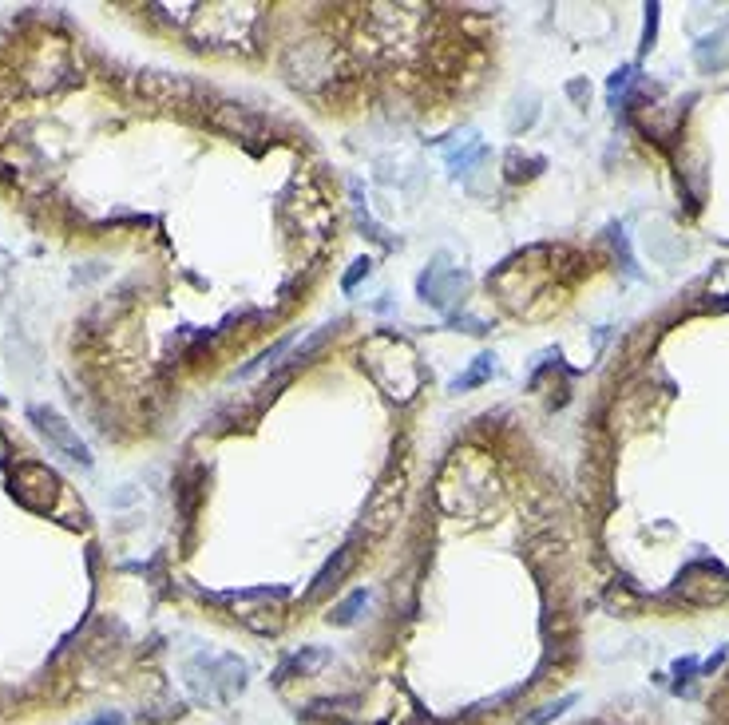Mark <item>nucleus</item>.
Segmentation results:
<instances>
[{"label": "nucleus", "mask_w": 729, "mask_h": 725, "mask_svg": "<svg viewBox=\"0 0 729 725\" xmlns=\"http://www.w3.org/2000/svg\"><path fill=\"white\" fill-rule=\"evenodd\" d=\"M488 373H492V357H476V365H472L464 377H456L452 389H456V393H460V389H472V385H480Z\"/></svg>", "instance_id": "nucleus-10"}, {"label": "nucleus", "mask_w": 729, "mask_h": 725, "mask_svg": "<svg viewBox=\"0 0 729 725\" xmlns=\"http://www.w3.org/2000/svg\"><path fill=\"white\" fill-rule=\"evenodd\" d=\"M28 420H32V424H36V428H40V432H44V436H48V440H52V444H56V448L68 456V460H76V464L92 468V452H88V444L80 440V432H76V428H72L64 416L56 413V409L32 405V409H28Z\"/></svg>", "instance_id": "nucleus-3"}, {"label": "nucleus", "mask_w": 729, "mask_h": 725, "mask_svg": "<svg viewBox=\"0 0 729 725\" xmlns=\"http://www.w3.org/2000/svg\"><path fill=\"white\" fill-rule=\"evenodd\" d=\"M698 670H702L698 658H678V662H674V674H678V678H690V674H698Z\"/></svg>", "instance_id": "nucleus-15"}, {"label": "nucleus", "mask_w": 729, "mask_h": 725, "mask_svg": "<svg viewBox=\"0 0 729 725\" xmlns=\"http://www.w3.org/2000/svg\"><path fill=\"white\" fill-rule=\"evenodd\" d=\"M603 603H607L611 615H623V619H634L642 611V599L630 591V583H611L607 595H603Z\"/></svg>", "instance_id": "nucleus-6"}, {"label": "nucleus", "mask_w": 729, "mask_h": 725, "mask_svg": "<svg viewBox=\"0 0 729 725\" xmlns=\"http://www.w3.org/2000/svg\"><path fill=\"white\" fill-rule=\"evenodd\" d=\"M630 80H634V68H623V72H615V76H611V96L626 92V88H630Z\"/></svg>", "instance_id": "nucleus-14"}, {"label": "nucleus", "mask_w": 729, "mask_h": 725, "mask_svg": "<svg viewBox=\"0 0 729 725\" xmlns=\"http://www.w3.org/2000/svg\"><path fill=\"white\" fill-rule=\"evenodd\" d=\"M401 500H405V476H389L365 504V531L373 539H381L393 523H397V512H401Z\"/></svg>", "instance_id": "nucleus-4"}, {"label": "nucleus", "mask_w": 729, "mask_h": 725, "mask_svg": "<svg viewBox=\"0 0 729 725\" xmlns=\"http://www.w3.org/2000/svg\"><path fill=\"white\" fill-rule=\"evenodd\" d=\"M674 595L686 599V603H694V607H718V603L729 599V571H722L710 559H698V563H690L678 575Z\"/></svg>", "instance_id": "nucleus-1"}, {"label": "nucleus", "mask_w": 729, "mask_h": 725, "mask_svg": "<svg viewBox=\"0 0 729 725\" xmlns=\"http://www.w3.org/2000/svg\"><path fill=\"white\" fill-rule=\"evenodd\" d=\"M567 92L575 96V100H583V96H591V88L587 84H567Z\"/></svg>", "instance_id": "nucleus-16"}, {"label": "nucleus", "mask_w": 729, "mask_h": 725, "mask_svg": "<svg viewBox=\"0 0 729 725\" xmlns=\"http://www.w3.org/2000/svg\"><path fill=\"white\" fill-rule=\"evenodd\" d=\"M365 274H369V258H361V262H353V270H349V274H345V282H341V286H345V290H353V286H357V282H361V278H365Z\"/></svg>", "instance_id": "nucleus-13"}, {"label": "nucleus", "mask_w": 729, "mask_h": 725, "mask_svg": "<svg viewBox=\"0 0 729 725\" xmlns=\"http://www.w3.org/2000/svg\"><path fill=\"white\" fill-rule=\"evenodd\" d=\"M325 658H329L325 650H306V654H294V658H286V662H282V670H278V682H286L294 670H298V674H310V670H317Z\"/></svg>", "instance_id": "nucleus-8"}, {"label": "nucleus", "mask_w": 729, "mask_h": 725, "mask_svg": "<svg viewBox=\"0 0 729 725\" xmlns=\"http://www.w3.org/2000/svg\"><path fill=\"white\" fill-rule=\"evenodd\" d=\"M12 496L28 508V512H52L60 500V480L52 468L44 464H20L12 472Z\"/></svg>", "instance_id": "nucleus-2"}, {"label": "nucleus", "mask_w": 729, "mask_h": 725, "mask_svg": "<svg viewBox=\"0 0 729 725\" xmlns=\"http://www.w3.org/2000/svg\"><path fill=\"white\" fill-rule=\"evenodd\" d=\"M646 12H650V16H646V36H642V48L650 52V48H654V32H658V8L650 4Z\"/></svg>", "instance_id": "nucleus-12"}, {"label": "nucleus", "mask_w": 729, "mask_h": 725, "mask_svg": "<svg viewBox=\"0 0 729 725\" xmlns=\"http://www.w3.org/2000/svg\"><path fill=\"white\" fill-rule=\"evenodd\" d=\"M567 706H575V694H567V698H559V702L543 706L539 714H531V718H527V722H523V725H547V722H551V718H559V714H563Z\"/></svg>", "instance_id": "nucleus-11"}, {"label": "nucleus", "mask_w": 729, "mask_h": 725, "mask_svg": "<svg viewBox=\"0 0 729 725\" xmlns=\"http://www.w3.org/2000/svg\"><path fill=\"white\" fill-rule=\"evenodd\" d=\"M349 567H353V547H341V551H337V559H329V563L321 567V575H317V583H313V595L333 591V587L349 575Z\"/></svg>", "instance_id": "nucleus-5"}, {"label": "nucleus", "mask_w": 729, "mask_h": 725, "mask_svg": "<svg viewBox=\"0 0 729 725\" xmlns=\"http://www.w3.org/2000/svg\"><path fill=\"white\" fill-rule=\"evenodd\" d=\"M365 603H369V591H353V595H349L341 607H333V615H329V619L337 622V626H349V622L357 619V611H361Z\"/></svg>", "instance_id": "nucleus-9"}, {"label": "nucleus", "mask_w": 729, "mask_h": 725, "mask_svg": "<svg viewBox=\"0 0 729 725\" xmlns=\"http://www.w3.org/2000/svg\"><path fill=\"white\" fill-rule=\"evenodd\" d=\"M214 123H218V127H230L234 135H250V131L262 127V119L250 115V111H242V107H218V111H214Z\"/></svg>", "instance_id": "nucleus-7"}]
</instances>
